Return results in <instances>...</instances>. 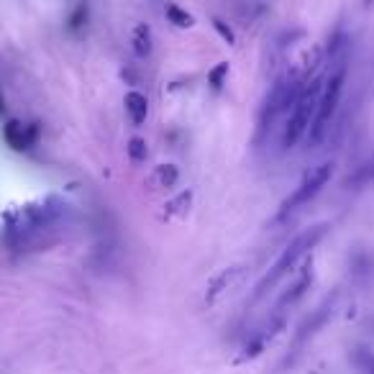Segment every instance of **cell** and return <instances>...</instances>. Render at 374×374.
<instances>
[{
    "mask_svg": "<svg viewBox=\"0 0 374 374\" xmlns=\"http://www.w3.org/2000/svg\"><path fill=\"white\" fill-rule=\"evenodd\" d=\"M357 364L364 374H374V354H372V351H359Z\"/></svg>",
    "mask_w": 374,
    "mask_h": 374,
    "instance_id": "obj_19",
    "label": "cell"
},
{
    "mask_svg": "<svg viewBox=\"0 0 374 374\" xmlns=\"http://www.w3.org/2000/svg\"><path fill=\"white\" fill-rule=\"evenodd\" d=\"M285 328V313L282 311H274L270 318L264 320L262 326H256L251 334L247 336V341H244V349H241V359H254L259 357L264 349H267V343L274 338Z\"/></svg>",
    "mask_w": 374,
    "mask_h": 374,
    "instance_id": "obj_5",
    "label": "cell"
},
{
    "mask_svg": "<svg viewBox=\"0 0 374 374\" xmlns=\"http://www.w3.org/2000/svg\"><path fill=\"white\" fill-rule=\"evenodd\" d=\"M247 274H249V267H244V264H233V267L221 270L213 279H210V282H208L205 305H215L218 300H223L226 295H231L236 287L244 285Z\"/></svg>",
    "mask_w": 374,
    "mask_h": 374,
    "instance_id": "obj_6",
    "label": "cell"
},
{
    "mask_svg": "<svg viewBox=\"0 0 374 374\" xmlns=\"http://www.w3.org/2000/svg\"><path fill=\"white\" fill-rule=\"evenodd\" d=\"M226 75H228V62H218L213 70L208 72V82H210L215 90H221L223 80H226Z\"/></svg>",
    "mask_w": 374,
    "mask_h": 374,
    "instance_id": "obj_17",
    "label": "cell"
},
{
    "mask_svg": "<svg viewBox=\"0 0 374 374\" xmlns=\"http://www.w3.org/2000/svg\"><path fill=\"white\" fill-rule=\"evenodd\" d=\"M131 47H134V54L146 59L152 54L154 49V33L149 29V24H136L134 31H131Z\"/></svg>",
    "mask_w": 374,
    "mask_h": 374,
    "instance_id": "obj_11",
    "label": "cell"
},
{
    "mask_svg": "<svg viewBox=\"0 0 374 374\" xmlns=\"http://www.w3.org/2000/svg\"><path fill=\"white\" fill-rule=\"evenodd\" d=\"M190 205H192V192L190 190L180 192L177 198H172L164 205V218H182V215H187Z\"/></svg>",
    "mask_w": 374,
    "mask_h": 374,
    "instance_id": "obj_12",
    "label": "cell"
},
{
    "mask_svg": "<svg viewBox=\"0 0 374 374\" xmlns=\"http://www.w3.org/2000/svg\"><path fill=\"white\" fill-rule=\"evenodd\" d=\"M328 223H315V226H311V228H305L303 233H297L293 241H290V247L279 254V259L274 264H272V270L264 274V279L256 285L254 290V300H259V297H264V295L270 293L272 287L277 285L279 279L287 277L290 272H295V267L300 264V259H305V256L311 254L313 249L318 247L320 241H323V236L328 233Z\"/></svg>",
    "mask_w": 374,
    "mask_h": 374,
    "instance_id": "obj_2",
    "label": "cell"
},
{
    "mask_svg": "<svg viewBox=\"0 0 374 374\" xmlns=\"http://www.w3.org/2000/svg\"><path fill=\"white\" fill-rule=\"evenodd\" d=\"M3 139L8 143L10 149H16V152H24V149H31L36 139H39V126L36 123H21V120H8L6 126H3Z\"/></svg>",
    "mask_w": 374,
    "mask_h": 374,
    "instance_id": "obj_8",
    "label": "cell"
},
{
    "mask_svg": "<svg viewBox=\"0 0 374 374\" xmlns=\"http://www.w3.org/2000/svg\"><path fill=\"white\" fill-rule=\"evenodd\" d=\"M334 308H336V297H326V303H320L315 311L308 315V318L300 323V328L295 331V338H293V349L300 351L305 346V343L311 341L313 336L318 334L320 328L326 326V320L334 315Z\"/></svg>",
    "mask_w": 374,
    "mask_h": 374,
    "instance_id": "obj_7",
    "label": "cell"
},
{
    "mask_svg": "<svg viewBox=\"0 0 374 374\" xmlns=\"http://www.w3.org/2000/svg\"><path fill=\"white\" fill-rule=\"evenodd\" d=\"M364 3H366V6H372V3H374V0H364Z\"/></svg>",
    "mask_w": 374,
    "mask_h": 374,
    "instance_id": "obj_21",
    "label": "cell"
},
{
    "mask_svg": "<svg viewBox=\"0 0 374 374\" xmlns=\"http://www.w3.org/2000/svg\"><path fill=\"white\" fill-rule=\"evenodd\" d=\"M177 180H180V169H177V164H159V167L154 169L152 175V182L159 185V187H175Z\"/></svg>",
    "mask_w": 374,
    "mask_h": 374,
    "instance_id": "obj_14",
    "label": "cell"
},
{
    "mask_svg": "<svg viewBox=\"0 0 374 374\" xmlns=\"http://www.w3.org/2000/svg\"><path fill=\"white\" fill-rule=\"evenodd\" d=\"M311 285H313V262H305V267L300 270V274H297V279L293 282V287L287 290L282 297H279V303H277V308L274 311H282L285 313L287 308H293L300 297H303L308 290H311Z\"/></svg>",
    "mask_w": 374,
    "mask_h": 374,
    "instance_id": "obj_9",
    "label": "cell"
},
{
    "mask_svg": "<svg viewBox=\"0 0 374 374\" xmlns=\"http://www.w3.org/2000/svg\"><path fill=\"white\" fill-rule=\"evenodd\" d=\"M320 88H323V75H313L311 80L303 85L300 95H297V100L293 105V111L287 113L285 131H282V146L285 149H293L295 143L311 131V123L315 118V111H318Z\"/></svg>",
    "mask_w": 374,
    "mask_h": 374,
    "instance_id": "obj_3",
    "label": "cell"
},
{
    "mask_svg": "<svg viewBox=\"0 0 374 374\" xmlns=\"http://www.w3.org/2000/svg\"><path fill=\"white\" fill-rule=\"evenodd\" d=\"M164 13H167V21H169V24H175L177 29H190V26L195 24V18H192L190 13H187V10L180 8V6H175V3H169Z\"/></svg>",
    "mask_w": 374,
    "mask_h": 374,
    "instance_id": "obj_16",
    "label": "cell"
},
{
    "mask_svg": "<svg viewBox=\"0 0 374 374\" xmlns=\"http://www.w3.org/2000/svg\"><path fill=\"white\" fill-rule=\"evenodd\" d=\"M210 24H213V29L218 31V36H221L226 44H236V33H233V29L226 24V21H221V18H213Z\"/></svg>",
    "mask_w": 374,
    "mask_h": 374,
    "instance_id": "obj_18",
    "label": "cell"
},
{
    "mask_svg": "<svg viewBox=\"0 0 374 374\" xmlns=\"http://www.w3.org/2000/svg\"><path fill=\"white\" fill-rule=\"evenodd\" d=\"M369 182H374V157L372 159H366L364 164H361V167H357V172H354V175H349L346 177V187H366V185Z\"/></svg>",
    "mask_w": 374,
    "mask_h": 374,
    "instance_id": "obj_13",
    "label": "cell"
},
{
    "mask_svg": "<svg viewBox=\"0 0 374 374\" xmlns=\"http://www.w3.org/2000/svg\"><path fill=\"white\" fill-rule=\"evenodd\" d=\"M6 111V98H3V93H0V113Z\"/></svg>",
    "mask_w": 374,
    "mask_h": 374,
    "instance_id": "obj_20",
    "label": "cell"
},
{
    "mask_svg": "<svg viewBox=\"0 0 374 374\" xmlns=\"http://www.w3.org/2000/svg\"><path fill=\"white\" fill-rule=\"evenodd\" d=\"M346 72H349V64H346V44H336L334 52H331V59H328V72L323 75L318 111H315V118H313L311 131H308L311 146H318L326 139L328 126H331V120H334L336 111H338V103H341Z\"/></svg>",
    "mask_w": 374,
    "mask_h": 374,
    "instance_id": "obj_1",
    "label": "cell"
},
{
    "mask_svg": "<svg viewBox=\"0 0 374 374\" xmlns=\"http://www.w3.org/2000/svg\"><path fill=\"white\" fill-rule=\"evenodd\" d=\"M126 152H128V159L134 162V164H143V162L149 159V146H146V141H143L141 136L128 139Z\"/></svg>",
    "mask_w": 374,
    "mask_h": 374,
    "instance_id": "obj_15",
    "label": "cell"
},
{
    "mask_svg": "<svg viewBox=\"0 0 374 374\" xmlns=\"http://www.w3.org/2000/svg\"><path fill=\"white\" fill-rule=\"evenodd\" d=\"M331 175H334V164H331V162H323V164H318V167H313L311 172L297 182V187L282 200V205H279V218L295 213L297 208L308 205V203H311V200L331 182Z\"/></svg>",
    "mask_w": 374,
    "mask_h": 374,
    "instance_id": "obj_4",
    "label": "cell"
},
{
    "mask_svg": "<svg viewBox=\"0 0 374 374\" xmlns=\"http://www.w3.org/2000/svg\"><path fill=\"white\" fill-rule=\"evenodd\" d=\"M123 105H126V116L131 118L134 126H141L149 116V100L139 90H128L126 98H123Z\"/></svg>",
    "mask_w": 374,
    "mask_h": 374,
    "instance_id": "obj_10",
    "label": "cell"
}]
</instances>
